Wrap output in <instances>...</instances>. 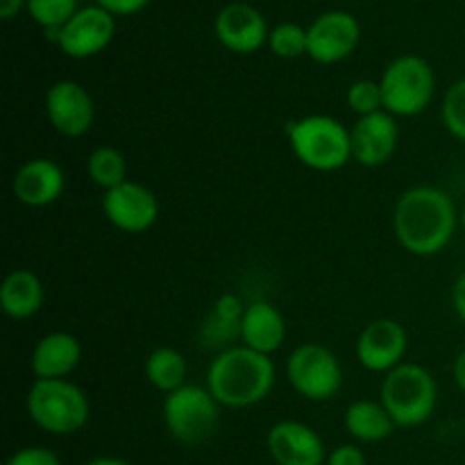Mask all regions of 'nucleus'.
<instances>
[{
	"label": "nucleus",
	"instance_id": "2",
	"mask_svg": "<svg viewBox=\"0 0 465 465\" xmlns=\"http://www.w3.org/2000/svg\"><path fill=\"white\" fill-rule=\"evenodd\" d=\"M275 386L271 357L239 345L218 354L207 371V389L221 407L248 409L263 402Z\"/></svg>",
	"mask_w": 465,
	"mask_h": 465
},
{
	"label": "nucleus",
	"instance_id": "4",
	"mask_svg": "<svg viewBox=\"0 0 465 465\" xmlns=\"http://www.w3.org/2000/svg\"><path fill=\"white\" fill-rule=\"evenodd\" d=\"M27 416L48 434L68 436L89 422V398L68 380H36L27 393Z\"/></svg>",
	"mask_w": 465,
	"mask_h": 465
},
{
	"label": "nucleus",
	"instance_id": "14",
	"mask_svg": "<svg viewBox=\"0 0 465 465\" xmlns=\"http://www.w3.org/2000/svg\"><path fill=\"white\" fill-rule=\"evenodd\" d=\"M266 448L277 465H322L325 443L316 430L298 420H282L271 427Z\"/></svg>",
	"mask_w": 465,
	"mask_h": 465
},
{
	"label": "nucleus",
	"instance_id": "28",
	"mask_svg": "<svg viewBox=\"0 0 465 465\" xmlns=\"http://www.w3.org/2000/svg\"><path fill=\"white\" fill-rule=\"evenodd\" d=\"M243 304L236 295L225 293L216 300V307H213V321L221 327H227V330L241 331V318H243Z\"/></svg>",
	"mask_w": 465,
	"mask_h": 465
},
{
	"label": "nucleus",
	"instance_id": "15",
	"mask_svg": "<svg viewBox=\"0 0 465 465\" xmlns=\"http://www.w3.org/2000/svg\"><path fill=\"white\" fill-rule=\"evenodd\" d=\"M350 139H352V157L361 166H384L395 154V148H398V123H395V118L389 112L361 116L354 123Z\"/></svg>",
	"mask_w": 465,
	"mask_h": 465
},
{
	"label": "nucleus",
	"instance_id": "19",
	"mask_svg": "<svg viewBox=\"0 0 465 465\" xmlns=\"http://www.w3.org/2000/svg\"><path fill=\"white\" fill-rule=\"evenodd\" d=\"M82 361V345L68 331H50L36 343L30 366L36 380H66Z\"/></svg>",
	"mask_w": 465,
	"mask_h": 465
},
{
	"label": "nucleus",
	"instance_id": "5",
	"mask_svg": "<svg viewBox=\"0 0 465 465\" xmlns=\"http://www.w3.org/2000/svg\"><path fill=\"white\" fill-rule=\"evenodd\" d=\"M439 402V386L431 372L418 363H400L381 384V404L398 427H418L430 420Z\"/></svg>",
	"mask_w": 465,
	"mask_h": 465
},
{
	"label": "nucleus",
	"instance_id": "3",
	"mask_svg": "<svg viewBox=\"0 0 465 465\" xmlns=\"http://www.w3.org/2000/svg\"><path fill=\"white\" fill-rule=\"evenodd\" d=\"M291 150L300 163L318 173L343 168L352 159V139L345 125L325 114L289 123Z\"/></svg>",
	"mask_w": 465,
	"mask_h": 465
},
{
	"label": "nucleus",
	"instance_id": "6",
	"mask_svg": "<svg viewBox=\"0 0 465 465\" xmlns=\"http://www.w3.org/2000/svg\"><path fill=\"white\" fill-rule=\"evenodd\" d=\"M380 84L384 94V112L391 116L411 118L425 112L434 100L436 75L427 59L402 54L386 66Z\"/></svg>",
	"mask_w": 465,
	"mask_h": 465
},
{
	"label": "nucleus",
	"instance_id": "16",
	"mask_svg": "<svg viewBox=\"0 0 465 465\" xmlns=\"http://www.w3.org/2000/svg\"><path fill=\"white\" fill-rule=\"evenodd\" d=\"M218 41L227 50L239 54H250L268 41V27L262 14L245 3H232L223 7L216 16Z\"/></svg>",
	"mask_w": 465,
	"mask_h": 465
},
{
	"label": "nucleus",
	"instance_id": "17",
	"mask_svg": "<svg viewBox=\"0 0 465 465\" xmlns=\"http://www.w3.org/2000/svg\"><path fill=\"white\" fill-rule=\"evenodd\" d=\"M66 186V177L59 163L53 159L36 157L23 163L16 171L12 182L14 198L25 207H48V204L57 203Z\"/></svg>",
	"mask_w": 465,
	"mask_h": 465
},
{
	"label": "nucleus",
	"instance_id": "32",
	"mask_svg": "<svg viewBox=\"0 0 465 465\" xmlns=\"http://www.w3.org/2000/svg\"><path fill=\"white\" fill-rule=\"evenodd\" d=\"M452 304H454V312H457V316L465 322V272L459 275L457 284H454Z\"/></svg>",
	"mask_w": 465,
	"mask_h": 465
},
{
	"label": "nucleus",
	"instance_id": "9",
	"mask_svg": "<svg viewBox=\"0 0 465 465\" xmlns=\"http://www.w3.org/2000/svg\"><path fill=\"white\" fill-rule=\"evenodd\" d=\"M103 212L116 230L125 234H141L157 223L159 200L148 186L127 180L116 189L104 191Z\"/></svg>",
	"mask_w": 465,
	"mask_h": 465
},
{
	"label": "nucleus",
	"instance_id": "31",
	"mask_svg": "<svg viewBox=\"0 0 465 465\" xmlns=\"http://www.w3.org/2000/svg\"><path fill=\"white\" fill-rule=\"evenodd\" d=\"M95 3L112 16H116V14L118 16H130V14L141 12L150 0H95Z\"/></svg>",
	"mask_w": 465,
	"mask_h": 465
},
{
	"label": "nucleus",
	"instance_id": "20",
	"mask_svg": "<svg viewBox=\"0 0 465 465\" xmlns=\"http://www.w3.org/2000/svg\"><path fill=\"white\" fill-rule=\"evenodd\" d=\"M44 304V284L27 268L12 271L0 286V307L14 321H27Z\"/></svg>",
	"mask_w": 465,
	"mask_h": 465
},
{
	"label": "nucleus",
	"instance_id": "25",
	"mask_svg": "<svg viewBox=\"0 0 465 465\" xmlns=\"http://www.w3.org/2000/svg\"><path fill=\"white\" fill-rule=\"evenodd\" d=\"M268 45L282 59H295L307 53V30L298 23H280L268 35Z\"/></svg>",
	"mask_w": 465,
	"mask_h": 465
},
{
	"label": "nucleus",
	"instance_id": "12",
	"mask_svg": "<svg viewBox=\"0 0 465 465\" xmlns=\"http://www.w3.org/2000/svg\"><path fill=\"white\" fill-rule=\"evenodd\" d=\"M116 23L103 7H82L75 16L59 30L57 44L64 54L73 59H86L103 53L114 39Z\"/></svg>",
	"mask_w": 465,
	"mask_h": 465
},
{
	"label": "nucleus",
	"instance_id": "36",
	"mask_svg": "<svg viewBox=\"0 0 465 465\" xmlns=\"http://www.w3.org/2000/svg\"><path fill=\"white\" fill-rule=\"evenodd\" d=\"M461 223H463V230H465V209H463V216H461Z\"/></svg>",
	"mask_w": 465,
	"mask_h": 465
},
{
	"label": "nucleus",
	"instance_id": "30",
	"mask_svg": "<svg viewBox=\"0 0 465 465\" xmlns=\"http://www.w3.org/2000/svg\"><path fill=\"white\" fill-rule=\"evenodd\" d=\"M327 465H366V454L357 445H339L327 457Z\"/></svg>",
	"mask_w": 465,
	"mask_h": 465
},
{
	"label": "nucleus",
	"instance_id": "7",
	"mask_svg": "<svg viewBox=\"0 0 465 465\" xmlns=\"http://www.w3.org/2000/svg\"><path fill=\"white\" fill-rule=\"evenodd\" d=\"M218 407L212 391L184 384L163 400V425L177 443H204L218 427Z\"/></svg>",
	"mask_w": 465,
	"mask_h": 465
},
{
	"label": "nucleus",
	"instance_id": "18",
	"mask_svg": "<svg viewBox=\"0 0 465 465\" xmlns=\"http://www.w3.org/2000/svg\"><path fill=\"white\" fill-rule=\"evenodd\" d=\"M239 334L243 339L245 348L271 357L286 341L284 316L280 313V309L272 307L266 300L250 302L245 307L243 318H241Z\"/></svg>",
	"mask_w": 465,
	"mask_h": 465
},
{
	"label": "nucleus",
	"instance_id": "1",
	"mask_svg": "<svg viewBox=\"0 0 465 465\" xmlns=\"http://www.w3.org/2000/svg\"><path fill=\"white\" fill-rule=\"evenodd\" d=\"M393 232L398 243L416 257L443 252L457 232L452 198L436 186H413L395 204Z\"/></svg>",
	"mask_w": 465,
	"mask_h": 465
},
{
	"label": "nucleus",
	"instance_id": "26",
	"mask_svg": "<svg viewBox=\"0 0 465 465\" xmlns=\"http://www.w3.org/2000/svg\"><path fill=\"white\" fill-rule=\"evenodd\" d=\"M348 104L352 112L361 116L384 112V94H381L380 82L372 80H357L348 89Z\"/></svg>",
	"mask_w": 465,
	"mask_h": 465
},
{
	"label": "nucleus",
	"instance_id": "8",
	"mask_svg": "<svg viewBox=\"0 0 465 465\" xmlns=\"http://www.w3.org/2000/svg\"><path fill=\"white\" fill-rule=\"evenodd\" d=\"M286 377L298 395L312 402L336 398L343 386V368L339 357L321 343H304L291 352Z\"/></svg>",
	"mask_w": 465,
	"mask_h": 465
},
{
	"label": "nucleus",
	"instance_id": "22",
	"mask_svg": "<svg viewBox=\"0 0 465 465\" xmlns=\"http://www.w3.org/2000/svg\"><path fill=\"white\" fill-rule=\"evenodd\" d=\"M145 377L162 393H173L186 384V359L175 348H157L145 359Z\"/></svg>",
	"mask_w": 465,
	"mask_h": 465
},
{
	"label": "nucleus",
	"instance_id": "33",
	"mask_svg": "<svg viewBox=\"0 0 465 465\" xmlns=\"http://www.w3.org/2000/svg\"><path fill=\"white\" fill-rule=\"evenodd\" d=\"M23 5H27V0H0V16L14 18L21 12Z\"/></svg>",
	"mask_w": 465,
	"mask_h": 465
},
{
	"label": "nucleus",
	"instance_id": "13",
	"mask_svg": "<svg viewBox=\"0 0 465 465\" xmlns=\"http://www.w3.org/2000/svg\"><path fill=\"white\" fill-rule=\"evenodd\" d=\"M409 336L398 321L380 318L361 331L357 341V359L366 371L391 372L407 354Z\"/></svg>",
	"mask_w": 465,
	"mask_h": 465
},
{
	"label": "nucleus",
	"instance_id": "27",
	"mask_svg": "<svg viewBox=\"0 0 465 465\" xmlns=\"http://www.w3.org/2000/svg\"><path fill=\"white\" fill-rule=\"evenodd\" d=\"M443 125L454 139L465 143V77L454 82L443 98Z\"/></svg>",
	"mask_w": 465,
	"mask_h": 465
},
{
	"label": "nucleus",
	"instance_id": "24",
	"mask_svg": "<svg viewBox=\"0 0 465 465\" xmlns=\"http://www.w3.org/2000/svg\"><path fill=\"white\" fill-rule=\"evenodd\" d=\"M25 7L30 16L57 39L59 30L77 14V0H27Z\"/></svg>",
	"mask_w": 465,
	"mask_h": 465
},
{
	"label": "nucleus",
	"instance_id": "10",
	"mask_svg": "<svg viewBox=\"0 0 465 465\" xmlns=\"http://www.w3.org/2000/svg\"><path fill=\"white\" fill-rule=\"evenodd\" d=\"M361 39L359 21L348 12H327L307 30V54L318 64H336L354 53Z\"/></svg>",
	"mask_w": 465,
	"mask_h": 465
},
{
	"label": "nucleus",
	"instance_id": "21",
	"mask_svg": "<svg viewBox=\"0 0 465 465\" xmlns=\"http://www.w3.org/2000/svg\"><path fill=\"white\" fill-rule=\"evenodd\" d=\"M393 418L381 402L372 400H359L352 402L345 411V430L359 443H380L386 440L395 430Z\"/></svg>",
	"mask_w": 465,
	"mask_h": 465
},
{
	"label": "nucleus",
	"instance_id": "23",
	"mask_svg": "<svg viewBox=\"0 0 465 465\" xmlns=\"http://www.w3.org/2000/svg\"><path fill=\"white\" fill-rule=\"evenodd\" d=\"M86 171L100 189L112 191L127 182V159L123 157L121 150L112 148V145H100L89 154Z\"/></svg>",
	"mask_w": 465,
	"mask_h": 465
},
{
	"label": "nucleus",
	"instance_id": "29",
	"mask_svg": "<svg viewBox=\"0 0 465 465\" xmlns=\"http://www.w3.org/2000/svg\"><path fill=\"white\" fill-rule=\"evenodd\" d=\"M5 465H62V461H59L53 450L32 445V448H23L14 452Z\"/></svg>",
	"mask_w": 465,
	"mask_h": 465
},
{
	"label": "nucleus",
	"instance_id": "35",
	"mask_svg": "<svg viewBox=\"0 0 465 465\" xmlns=\"http://www.w3.org/2000/svg\"><path fill=\"white\" fill-rule=\"evenodd\" d=\"M84 465H130V463L123 461V459H116V457H98V459H91V461Z\"/></svg>",
	"mask_w": 465,
	"mask_h": 465
},
{
	"label": "nucleus",
	"instance_id": "11",
	"mask_svg": "<svg viewBox=\"0 0 465 465\" xmlns=\"http://www.w3.org/2000/svg\"><path fill=\"white\" fill-rule=\"evenodd\" d=\"M45 116L62 136H68V139L84 136L95 118L94 98L77 82H54L45 94Z\"/></svg>",
	"mask_w": 465,
	"mask_h": 465
},
{
	"label": "nucleus",
	"instance_id": "34",
	"mask_svg": "<svg viewBox=\"0 0 465 465\" xmlns=\"http://www.w3.org/2000/svg\"><path fill=\"white\" fill-rule=\"evenodd\" d=\"M454 381H457L459 389L465 393V350L459 354L457 361H454Z\"/></svg>",
	"mask_w": 465,
	"mask_h": 465
}]
</instances>
